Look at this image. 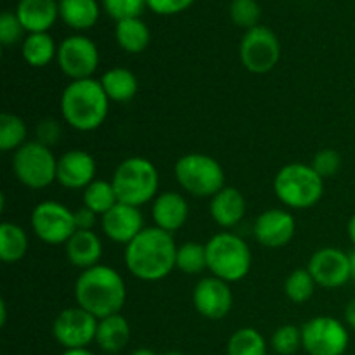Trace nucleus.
<instances>
[{"label":"nucleus","instance_id":"obj_1","mask_svg":"<svg viewBox=\"0 0 355 355\" xmlns=\"http://www.w3.org/2000/svg\"><path fill=\"white\" fill-rule=\"evenodd\" d=\"M177 250L172 232L144 227L125 248V263L132 276L146 283L162 281L175 269Z\"/></svg>","mask_w":355,"mask_h":355},{"label":"nucleus","instance_id":"obj_2","mask_svg":"<svg viewBox=\"0 0 355 355\" xmlns=\"http://www.w3.org/2000/svg\"><path fill=\"white\" fill-rule=\"evenodd\" d=\"M78 307L96 319L120 314L127 300V286L120 272L107 266H96L83 270L75 283Z\"/></svg>","mask_w":355,"mask_h":355},{"label":"nucleus","instance_id":"obj_3","mask_svg":"<svg viewBox=\"0 0 355 355\" xmlns=\"http://www.w3.org/2000/svg\"><path fill=\"white\" fill-rule=\"evenodd\" d=\"M110 113V99L99 80H73L61 96V114L78 132L97 130Z\"/></svg>","mask_w":355,"mask_h":355},{"label":"nucleus","instance_id":"obj_4","mask_svg":"<svg viewBox=\"0 0 355 355\" xmlns=\"http://www.w3.org/2000/svg\"><path fill=\"white\" fill-rule=\"evenodd\" d=\"M111 184L120 203L139 208L158 196L159 175L148 158L134 156L116 166Z\"/></svg>","mask_w":355,"mask_h":355},{"label":"nucleus","instance_id":"obj_5","mask_svg":"<svg viewBox=\"0 0 355 355\" xmlns=\"http://www.w3.org/2000/svg\"><path fill=\"white\" fill-rule=\"evenodd\" d=\"M205 246L211 276L225 283H238L248 276L252 269V250L245 239L232 232H218Z\"/></svg>","mask_w":355,"mask_h":355},{"label":"nucleus","instance_id":"obj_6","mask_svg":"<svg viewBox=\"0 0 355 355\" xmlns=\"http://www.w3.org/2000/svg\"><path fill=\"white\" fill-rule=\"evenodd\" d=\"M277 200L295 210H305L321 201L324 194V179L305 163H290L277 172L274 179Z\"/></svg>","mask_w":355,"mask_h":355},{"label":"nucleus","instance_id":"obj_7","mask_svg":"<svg viewBox=\"0 0 355 355\" xmlns=\"http://www.w3.org/2000/svg\"><path fill=\"white\" fill-rule=\"evenodd\" d=\"M173 173L180 187L196 198H214L225 187V173L220 163L201 153H191L177 159Z\"/></svg>","mask_w":355,"mask_h":355},{"label":"nucleus","instance_id":"obj_8","mask_svg":"<svg viewBox=\"0 0 355 355\" xmlns=\"http://www.w3.org/2000/svg\"><path fill=\"white\" fill-rule=\"evenodd\" d=\"M14 175L30 189H44L58 180V159L51 148L38 141L21 146L12 158Z\"/></svg>","mask_w":355,"mask_h":355},{"label":"nucleus","instance_id":"obj_9","mask_svg":"<svg viewBox=\"0 0 355 355\" xmlns=\"http://www.w3.org/2000/svg\"><path fill=\"white\" fill-rule=\"evenodd\" d=\"M239 58L250 73L266 75L276 68L281 59L279 38L263 24L246 30L239 45Z\"/></svg>","mask_w":355,"mask_h":355},{"label":"nucleus","instance_id":"obj_10","mask_svg":"<svg viewBox=\"0 0 355 355\" xmlns=\"http://www.w3.org/2000/svg\"><path fill=\"white\" fill-rule=\"evenodd\" d=\"M349 342L345 326L329 315H318L302 326V347L309 355H343Z\"/></svg>","mask_w":355,"mask_h":355},{"label":"nucleus","instance_id":"obj_11","mask_svg":"<svg viewBox=\"0 0 355 355\" xmlns=\"http://www.w3.org/2000/svg\"><path fill=\"white\" fill-rule=\"evenodd\" d=\"M31 229L47 245H66L78 229L75 211L58 201H42L31 211Z\"/></svg>","mask_w":355,"mask_h":355},{"label":"nucleus","instance_id":"obj_12","mask_svg":"<svg viewBox=\"0 0 355 355\" xmlns=\"http://www.w3.org/2000/svg\"><path fill=\"white\" fill-rule=\"evenodd\" d=\"M58 64L68 78H92L99 66L97 45L83 35H71L64 38L58 47Z\"/></svg>","mask_w":355,"mask_h":355},{"label":"nucleus","instance_id":"obj_13","mask_svg":"<svg viewBox=\"0 0 355 355\" xmlns=\"http://www.w3.org/2000/svg\"><path fill=\"white\" fill-rule=\"evenodd\" d=\"M97 324L99 319L92 314L83 311L82 307H71L55 318L52 335L59 345L64 347V350L87 349V345L96 342Z\"/></svg>","mask_w":355,"mask_h":355},{"label":"nucleus","instance_id":"obj_14","mask_svg":"<svg viewBox=\"0 0 355 355\" xmlns=\"http://www.w3.org/2000/svg\"><path fill=\"white\" fill-rule=\"evenodd\" d=\"M307 269L314 277L315 284L326 290H335L350 281L349 253L333 246L318 250L309 260Z\"/></svg>","mask_w":355,"mask_h":355},{"label":"nucleus","instance_id":"obj_15","mask_svg":"<svg viewBox=\"0 0 355 355\" xmlns=\"http://www.w3.org/2000/svg\"><path fill=\"white\" fill-rule=\"evenodd\" d=\"M198 314L210 321H220L232 309V291L229 283L215 276L203 277L193 291Z\"/></svg>","mask_w":355,"mask_h":355},{"label":"nucleus","instance_id":"obj_16","mask_svg":"<svg viewBox=\"0 0 355 355\" xmlns=\"http://www.w3.org/2000/svg\"><path fill=\"white\" fill-rule=\"evenodd\" d=\"M295 218L290 211L270 208L257 217L253 225L255 239L266 248H283L295 236Z\"/></svg>","mask_w":355,"mask_h":355},{"label":"nucleus","instance_id":"obj_17","mask_svg":"<svg viewBox=\"0 0 355 355\" xmlns=\"http://www.w3.org/2000/svg\"><path fill=\"white\" fill-rule=\"evenodd\" d=\"M103 232L114 243L128 245L144 229V218L139 208L118 203L101 218Z\"/></svg>","mask_w":355,"mask_h":355},{"label":"nucleus","instance_id":"obj_18","mask_svg":"<svg viewBox=\"0 0 355 355\" xmlns=\"http://www.w3.org/2000/svg\"><path fill=\"white\" fill-rule=\"evenodd\" d=\"M96 172L94 156L82 149L64 153L58 159V182L66 189H85L96 180Z\"/></svg>","mask_w":355,"mask_h":355},{"label":"nucleus","instance_id":"obj_19","mask_svg":"<svg viewBox=\"0 0 355 355\" xmlns=\"http://www.w3.org/2000/svg\"><path fill=\"white\" fill-rule=\"evenodd\" d=\"M153 220L155 227L163 229L166 232H175L187 222L189 217V205L186 198L180 196L175 191H166L158 194L153 201Z\"/></svg>","mask_w":355,"mask_h":355},{"label":"nucleus","instance_id":"obj_20","mask_svg":"<svg viewBox=\"0 0 355 355\" xmlns=\"http://www.w3.org/2000/svg\"><path fill=\"white\" fill-rule=\"evenodd\" d=\"M14 12L28 33H47L59 17V2L55 0H19Z\"/></svg>","mask_w":355,"mask_h":355},{"label":"nucleus","instance_id":"obj_21","mask_svg":"<svg viewBox=\"0 0 355 355\" xmlns=\"http://www.w3.org/2000/svg\"><path fill=\"white\" fill-rule=\"evenodd\" d=\"M246 201L236 187H224L210 201V215L220 227L231 229L243 220Z\"/></svg>","mask_w":355,"mask_h":355},{"label":"nucleus","instance_id":"obj_22","mask_svg":"<svg viewBox=\"0 0 355 355\" xmlns=\"http://www.w3.org/2000/svg\"><path fill=\"white\" fill-rule=\"evenodd\" d=\"M64 246L68 260L75 267L87 270L99 266L103 257V243L94 231H76Z\"/></svg>","mask_w":355,"mask_h":355},{"label":"nucleus","instance_id":"obj_23","mask_svg":"<svg viewBox=\"0 0 355 355\" xmlns=\"http://www.w3.org/2000/svg\"><path fill=\"white\" fill-rule=\"evenodd\" d=\"M130 342V324L121 314L101 319L97 324L96 343L106 354H120Z\"/></svg>","mask_w":355,"mask_h":355},{"label":"nucleus","instance_id":"obj_24","mask_svg":"<svg viewBox=\"0 0 355 355\" xmlns=\"http://www.w3.org/2000/svg\"><path fill=\"white\" fill-rule=\"evenodd\" d=\"M97 0H59V17L73 30H90L99 21Z\"/></svg>","mask_w":355,"mask_h":355},{"label":"nucleus","instance_id":"obj_25","mask_svg":"<svg viewBox=\"0 0 355 355\" xmlns=\"http://www.w3.org/2000/svg\"><path fill=\"white\" fill-rule=\"evenodd\" d=\"M101 85L106 92L107 99L113 103H128L135 97L139 90L137 76L127 68H111L101 76Z\"/></svg>","mask_w":355,"mask_h":355},{"label":"nucleus","instance_id":"obj_26","mask_svg":"<svg viewBox=\"0 0 355 355\" xmlns=\"http://www.w3.org/2000/svg\"><path fill=\"white\" fill-rule=\"evenodd\" d=\"M114 37L125 52L141 54L151 42V31L141 17H130V19L118 21L114 28Z\"/></svg>","mask_w":355,"mask_h":355},{"label":"nucleus","instance_id":"obj_27","mask_svg":"<svg viewBox=\"0 0 355 355\" xmlns=\"http://www.w3.org/2000/svg\"><path fill=\"white\" fill-rule=\"evenodd\" d=\"M23 59L33 68H44L58 58V47L49 33H30L23 40L21 47Z\"/></svg>","mask_w":355,"mask_h":355},{"label":"nucleus","instance_id":"obj_28","mask_svg":"<svg viewBox=\"0 0 355 355\" xmlns=\"http://www.w3.org/2000/svg\"><path fill=\"white\" fill-rule=\"evenodd\" d=\"M28 236L21 225L3 222L0 225V259L6 263H16L28 252Z\"/></svg>","mask_w":355,"mask_h":355},{"label":"nucleus","instance_id":"obj_29","mask_svg":"<svg viewBox=\"0 0 355 355\" xmlns=\"http://www.w3.org/2000/svg\"><path fill=\"white\" fill-rule=\"evenodd\" d=\"M120 201H118L114 187L110 180L96 179L90 186L83 189V207H87L94 214L101 215V217L107 214Z\"/></svg>","mask_w":355,"mask_h":355},{"label":"nucleus","instance_id":"obj_30","mask_svg":"<svg viewBox=\"0 0 355 355\" xmlns=\"http://www.w3.org/2000/svg\"><path fill=\"white\" fill-rule=\"evenodd\" d=\"M227 355H267V342L255 328H241L229 338Z\"/></svg>","mask_w":355,"mask_h":355},{"label":"nucleus","instance_id":"obj_31","mask_svg":"<svg viewBox=\"0 0 355 355\" xmlns=\"http://www.w3.org/2000/svg\"><path fill=\"white\" fill-rule=\"evenodd\" d=\"M28 128L19 116L12 113H2L0 116V149L2 151H17L26 144Z\"/></svg>","mask_w":355,"mask_h":355},{"label":"nucleus","instance_id":"obj_32","mask_svg":"<svg viewBox=\"0 0 355 355\" xmlns=\"http://www.w3.org/2000/svg\"><path fill=\"white\" fill-rule=\"evenodd\" d=\"M175 269L184 274H201L207 266V246L201 243H184L177 250V262Z\"/></svg>","mask_w":355,"mask_h":355},{"label":"nucleus","instance_id":"obj_33","mask_svg":"<svg viewBox=\"0 0 355 355\" xmlns=\"http://www.w3.org/2000/svg\"><path fill=\"white\" fill-rule=\"evenodd\" d=\"M315 286L318 284L309 269H297L284 281V293L293 304H305L314 295Z\"/></svg>","mask_w":355,"mask_h":355},{"label":"nucleus","instance_id":"obj_34","mask_svg":"<svg viewBox=\"0 0 355 355\" xmlns=\"http://www.w3.org/2000/svg\"><path fill=\"white\" fill-rule=\"evenodd\" d=\"M229 16H231V21L236 26L252 30V28L260 24L262 9H260L257 0H231Z\"/></svg>","mask_w":355,"mask_h":355},{"label":"nucleus","instance_id":"obj_35","mask_svg":"<svg viewBox=\"0 0 355 355\" xmlns=\"http://www.w3.org/2000/svg\"><path fill=\"white\" fill-rule=\"evenodd\" d=\"M274 352L279 355H293L302 347V328L293 324H284L274 331L270 338Z\"/></svg>","mask_w":355,"mask_h":355},{"label":"nucleus","instance_id":"obj_36","mask_svg":"<svg viewBox=\"0 0 355 355\" xmlns=\"http://www.w3.org/2000/svg\"><path fill=\"white\" fill-rule=\"evenodd\" d=\"M103 7L107 16L118 23L130 17H141L148 7V0H103Z\"/></svg>","mask_w":355,"mask_h":355},{"label":"nucleus","instance_id":"obj_37","mask_svg":"<svg viewBox=\"0 0 355 355\" xmlns=\"http://www.w3.org/2000/svg\"><path fill=\"white\" fill-rule=\"evenodd\" d=\"M24 28L21 24V21L17 19L16 12H10V10H6L0 16V44L3 47H10V45L17 44V42L23 38Z\"/></svg>","mask_w":355,"mask_h":355},{"label":"nucleus","instance_id":"obj_38","mask_svg":"<svg viewBox=\"0 0 355 355\" xmlns=\"http://www.w3.org/2000/svg\"><path fill=\"white\" fill-rule=\"evenodd\" d=\"M340 166H342V156L335 149H321L318 155L312 159V168L322 177V179H328L338 173Z\"/></svg>","mask_w":355,"mask_h":355},{"label":"nucleus","instance_id":"obj_39","mask_svg":"<svg viewBox=\"0 0 355 355\" xmlns=\"http://www.w3.org/2000/svg\"><path fill=\"white\" fill-rule=\"evenodd\" d=\"M196 0H148V9L158 16H175L189 9Z\"/></svg>","mask_w":355,"mask_h":355},{"label":"nucleus","instance_id":"obj_40","mask_svg":"<svg viewBox=\"0 0 355 355\" xmlns=\"http://www.w3.org/2000/svg\"><path fill=\"white\" fill-rule=\"evenodd\" d=\"M59 139H61V127L55 120L47 118V120H42L37 125V141L40 144L52 148L54 144H58Z\"/></svg>","mask_w":355,"mask_h":355},{"label":"nucleus","instance_id":"obj_41","mask_svg":"<svg viewBox=\"0 0 355 355\" xmlns=\"http://www.w3.org/2000/svg\"><path fill=\"white\" fill-rule=\"evenodd\" d=\"M96 217L97 214H94L92 210H89L87 207L78 208L75 211V224L78 231H92L94 225H96Z\"/></svg>","mask_w":355,"mask_h":355},{"label":"nucleus","instance_id":"obj_42","mask_svg":"<svg viewBox=\"0 0 355 355\" xmlns=\"http://www.w3.org/2000/svg\"><path fill=\"white\" fill-rule=\"evenodd\" d=\"M345 321L347 324L350 326V328L354 329L355 331V298H352V300L347 304L345 307Z\"/></svg>","mask_w":355,"mask_h":355},{"label":"nucleus","instance_id":"obj_43","mask_svg":"<svg viewBox=\"0 0 355 355\" xmlns=\"http://www.w3.org/2000/svg\"><path fill=\"white\" fill-rule=\"evenodd\" d=\"M347 232H349V238L350 241H352L354 248H355V214L350 217L349 220V225H347Z\"/></svg>","mask_w":355,"mask_h":355},{"label":"nucleus","instance_id":"obj_44","mask_svg":"<svg viewBox=\"0 0 355 355\" xmlns=\"http://www.w3.org/2000/svg\"><path fill=\"white\" fill-rule=\"evenodd\" d=\"M62 355H94V354L87 349H71V350H64Z\"/></svg>","mask_w":355,"mask_h":355},{"label":"nucleus","instance_id":"obj_45","mask_svg":"<svg viewBox=\"0 0 355 355\" xmlns=\"http://www.w3.org/2000/svg\"><path fill=\"white\" fill-rule=\"evenodd\" d=\"M7 321V307H6V302H0V326H6Z\"/></svg>","mask_w":355,"mask_h":355},{"label":"nucleus","instance_id":"obj_46","mask_svg":"<svg viewBox=\"0 0 355 355\" xmlns=\"http://www.w3.org/2000/svg\"><path fill=\"white\" fill-rule=\"evenodd\" d=\"M349 259H350V281H354L355 283V250L349 253Z\"/></svg>","mask_w":355,"mask_h":355},{"label":"nucleus","instance_id":"obj_47","mask_svg":"<svg viewBox=\"0 0 355 355\" xmlns=\"http://www.w3.org/2000/svg\"><path fill=\"white\" fill-rule=\"evenodd\" d=\"M130 355H156V354L149 349H137V350H134Z\"/></svg>","mask_w":355,"mask_h":355},{"label":"nucleus","instance_id":"obj_48","mask_svg":"<svg viewBox=\"0 0 355 355\" xmlns=\"http://www.w3.org/2000/svg\"><path fill=\"white\" fill-rule=\"evenodd\" d=\"M165 355H184V354H180V352H168V354H165Z\"/></svg>","mask_w":355,"mask_h":355},{"label":"nucleus","instance_id":"obj_49","mask_svg":"<svg viewBox=\"0 0 355 355\" xmlns=\"http://www.w3.org/2000/svg\"><path fill=\"white\" fill-rule=\"evenodd\" d=\"M106 355H118V354H106Z\"/></svg>","mask_w":355,"mask_h":355}]
</instances>
